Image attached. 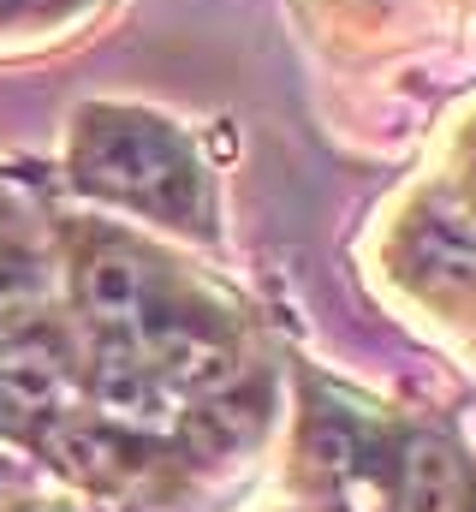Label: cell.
Listing matches in <instances>:
<instances>
[{
    "label": "cell",
    "mask_w": 476,
    "mask_h": 512,
    "mask_svg": "<svg viewBox=\"0 0 476 512\" xmlns=\"http://www.w3.org/2000/svg\"><path fill=\"white\" fill-rule=\"evenodd\" d=\"M78 179L131 203H173V191L191 173H185V149L173 131H161L155 120L108 114L78 143Z\"/></svg>",
    "instance_id": "obj_1"
},
{
    "label": "cell",
    "mask_w": 476,
    "mask_h": 512,
    "mask_svg": "<svg viewBox=\"0 0 476 512\" xmlns=\"http://www.w3.org/2000/svg\"><path fill=\"white\" fill-rule=\"evenodd\" d=\"M131 334L143 340L149 364H155L173 387H185V393H215V387H227L238 376L233 352H227L215 334L191 328V322H149V316H143Z\"/></svg>",
    "instance_id": "obj_2"
},
{
    "label": "cell",
    "mask_w": 476,
    "mask_h": 512,
    "mask_svg": "<svg viewBox=\"0 0 476 512\" xmlns=\"http://www.w3.org/2000/svg\"><path fill=\"white\" fill-rule=\"evenodd\" d=\"M96 405L114 429H131V435H167L179 423V405H173V382L149 364H119L108 352L102 376H96Z\"/></svg>",
    "instance_id": "obj_3"
},
{
    "label": "cell",
    "mask_w": 476,
    "mask_h": 512,
    "mask_svg": "<svg viewBox=\"0 0 476 512\" xmlns=\"http://www.w3.org/2000/svg\"><path fill=\"white\" fill-rule=\"evenodd\" d=\"M84 304L102 328H137L149 316V274L143 262L125 251H102L90 268H84Z\"/></svg>",
    "instance_id": "obj_4"
},
{
    "label": "cell",
    "mask_w": 476,
    "mask_h": 512,
    "mask_svg": "<svg viewBox=\"0 0 476 512\" xmlns=\"http://www.w3.org/2000/svg\"><path fill=\"white\" fill-rule=\"evenodd\" d=\"M0 393L24 411H48L66 393V358L48 334H24L0 346Z\"/></svg>",
    "instance_id": "obj_5"
},
{
    "label": "cell",
    "mask_w": 476,
    "mask_h": 512,
    "mask_svg": "<svg viewBox=\"0 0 476 512\" xmlns=\"http://www.w3.org/2000/svg\"><path fill=\"white\" fill-rule=\"evenodd\" d=\"M399 507L405 512H453L459 507V459L441 441H411L399 459Z\"/></svg>",
    "instance_id": "obj_6"
},
{
    "label": "cell",
    "mask_w": 476,
    "mask_h": 512,
    "mask_svg": "<svg viewBox=\"0 0 476 512\" xmlns=\"http://www.w3.org/2000/svg\"><path fill=\"white\" fill-rule=\"evenodd\" d=\"M411 268L423 280H471L476 274V233L465 221H447V215H423L405 239Z\"/></svg>",
    "instance_id": "obj_7"
},
{
    "label": "cell",
    "mask_w": 476,
    "mask_h": 512,
    "mask_svg": "<svg viewBox=\"0 0 476 512\" xmlns=\"http://www.w3.org/2000/svg\"><path fill=\"white\" fill-rule=\"evenodd\" d=\"M310 459L340 483L346 471H357L369 453H363V435H357L352 423H340V417H322V423H310Z\"/></svg>",
    "instance_id": "obj_8"
},
{
    "label": "cell",
    "mask_w": 476,
    "mask_h": 512,
    "mask_svg": "<svg viewBox=\"0 0 476 512\" xmlns=\"http://www.w3.org/2000/svg\"><path fill=\"white\" fill-rule=\"evenodd\" d=\"M244 435H250V411H244V405H203L197 423H191V441H197L203 453H227Z\"/></svg>",
    "instance_id": "obj_9"
},
{
    "label": "cell",
    "mask_w": 476,
    "mask_h": 512,
    "mask_svg": "<svg viewBox=\"0 0 476 512\" xmlns=\"http://www.w3.org/2000/svg\"><path fill=\"white\" fill-rule=\"evenodd\" d=\"M340 501H346V512H387L393 507V489H387V477H375V465L363 459L357 471L340 477Z\"/></svg>",
    "instance_id": "obj_10"
},
{
    "label": "cell",
    "mask_w": 476,
    "mask_h": 512,
    "mask_svg": "<svg viewBox=\"0 0 476 512\" xmlns=\"http://www.w3.org/2000/svg\"><path fill=\"white\" fill-rule=\"evenodd\" d=\"M30 292H36V262L18 251H0V316L18 310Z\"/></svg>",
    "instance_id": "obj_11"
},
{
    "label": "cell",
    "mask_w": 476,
    "mask_h": 512,
    "mask_svg": "<svg viewBox=\"0 0 476 512\" xmlns=\"http://www.w3.org/2000/svg\"><path fill=\"white\" fill-rule=\"evenodd\" d=\"M60 459H66L72 471H108L114 441H102V435H60Z\"/></svg>",
    "instance_id": "obj_12"
}]
</instances>
